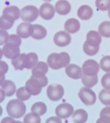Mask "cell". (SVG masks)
Instances as JSON below:
<instances>
[{
  "instance_id": "obj_2",
  "label": "cell",
  "mask_w": 110,
  "mask_h": 123,
  "mask_svg": "<svg viewBox=\"0 0 110 123\" xmlns=\"http://www.w3.org/2000/svg\"><path fill=\"white\" fill-rule=\"evenodd\" d=\"M70 56L67 52L59 53H52L47 58V63L49 66L54 70H59L62 68L67 67L69 65Z\"/></svg>"
},
{
  "instance_id": "obj_34",
  "label": "cell",
  "mask_w": 110,
  "mask_h": 123,
  "mask_svg": "<svg viewBox=\"0 0 110 123\" xmlns=\"http://www.w3.org/2000/svg\"><path fill=\"white\" fill-rule=\"evenodd\" d=\"M101 83L105 89H110V73H107L102 76Z\"/></svg>"
},
{
  "instance_id": "obj_31",
  "label": "cell",
  "mask_w": 110,
  "mask_h": 123,
  "mask_svg": "<svg viewBox=\"0 0 110 123\" xmlns=\"http://www.w3.org/2000/svg\"><path fill=\"white\" fill-rule=\"evenodd\" d=\"M24 123H41L40 116L32 112L28 113L24 118Z\"/></svg>"
},
{
  "instance_id": "obj_32",
  "label": "cell",
  "mask_w": 110,
  "mask_h": 123,
  "mask_svg": "<svg viewBox=\"0 0 110 123\" xmlns=\"http://www.w3.org/2000/svg\"><path fill=\"white\" fill-rule=\"evenodd\" d=\"M100 67L104 71L110 73V55H106L101 59Z\"/></svg>"
},
{
  "instance_id": "obj_3",
  "label": "cell",
  "mask_w": 110,
  "mask_h": 123,
  "mask_svg": "<svg viewBox=\"0 0 110 123\" xmlns=\"http://www.w3.org/2000/svg\"><path fill=\"white\" fill-rule=\"evenodd\" d=\"M47 84L48 79L46 76L42 77H35L31 76L26 82L25 88L31 95L37 96L42 92V88L46 86Z\"/></svg>"
},
{
  "instance_id": "obj_5",
  "label": "cell",
  "mask_w": 110,
  "mask_h": 123,
  "mask_svg": "<svg viewBox=\"0 0 110 123\" xmlns=\"http://www.w3.org/2000/svg\"><path fill=\"white\" fill-rule=\"evenodd\" d=\"M78 96L81 101L87 106L93 105L97 100V96L94 92L86 86L80 89Z\"/></svg>"
},
{
  "instance_id": "obj_13",
  "label": "cell",
  "mask_w": 110,
  "mask_h": 123,
  "mask_svg": "<svg viewBox=\"0 0 110 123\" xmlns=\"http://www.w3.org/2000/svg\"><path fill=\"white\" fill-rule=\"evenodd\" d=\"M56 9L49 3H44L42 4L39 8V14L42 18L46 20L52 19L55 14Z\"/></svg>"
},
{
  "instance_id": "obj_42",
  "label": "cell",
  "mask_w": 110,
  "mask_h": 123,
  "mask_svg": "<svg viewBox=\"0 0 110 123\" xmlns=\"http://www.w3.org/2000/svg\"><path fill=\"white\" fill-rule=\"evenodd\" d=\"M108 16H109V17L110 18V8L109 9V11H108Z\"/></svg>"
},
{
  "instance_id": "obj_33",
  "label": "cell",
  "mask_w": 110,
  "mask_h": 123,
  "mask_svg": "<svg viewBox=\"0 0 110 123\" xmlns=\"http://www.w3.org/2000/svg\"><path fill=\"white\" fill-rule=\"evenodd\" d=\"M96 6L101 11H106L110 8V0H96Z\"/></svg>"
},
{
  "instance_id": "obj_26",
  "label": "cell",
  "mask_w": 110,
  "mask_h": 123,
  "mask_svg": "<svg viewBox=\"0 0 110 123\" xmlns=\"http://www.w3.org/2000/svg\"><path fill=\"white\" fill-rule=\"evenodd\" d=\"M26 53H21L17 58L13 59L11 61V64L13 65L15 70L22 71L24 67V58Z\"/></svg>"
},
{
  "instance_id": "obj_24",
  "label": "cell",
  "mask_w": 110,
  "mask_h": 123,
  "mask_svg": "<svg viewBox=\"0 0 110 123\" xmlns=\"http://www.w3.org/2000/svg\"><path fill=\"white\" fill-rule=\"evenodd\" d=\"M14 19L9 16L2 14L0 18V27L1 30H9L14 24Z\"/></svg>"
},
{
  "instance_id": "obj_1",
  "label": "cell",
  "mask_w": 110,
  "mask_h": 123,
  "mask_svg": "<svg viewBox=\"0 0 110 123\" xmlns=\"http://www.w3.org/2000/svg\"><path fill=\"white\" fill-rule=\"evenodd\" d=\"M102 35L95 30H90L87 34V40L83 45L84 52L88 55H94L100 50Z\"/></svg>"
},
{
  "instance_id": "obj_36",
  "label": "cell",
  "mask_w": 110,
  "mask_h": 123,
  "mask_svg": "<svg viewBox=\"0 0 110 123\" xmlns=\"http://www.w3.org/2000/svg\"><path fill=\"white\" fill-rule=\"evenodd\" d=\"M7 42L14 43V44H16V45H17L19 46H20L21 44V37L18 35H14V34H12V35H9V40H8Z\"/></svg>"
},
{
  "instance_id": "obj_25",
  "label": "cell",
  "mask_w": 110,
  "mask_h": 123,
  "mask_svg": "<svg viewBox=\"0 0 110 123\" xmlns=\"http://www.w3.org/2000/svg\"><path fill=\"white\" fill-rule=\"evenodd\" d=\"M82 81L83 84L87 88H92L95 86L98 82V76H87L83 74L82 77Z\"/></svg>"
},
{
  "instance_id": "obj_22",
  "label": "cell",
  "mask_w": 110,
  "mask_h": 123,
  "mask_svg": "<svg viewBox=\"0 0 110 123\" xmlns=\"http://www.w3.org/2000/svg\"><path fill=\"white\" fill-rule=\"evenodd\" d=\"M88 119L87 112L83 109H79L74 112L72 120L74 123H85Z\"/></svg>"
},
{
  "instance_id": "obj_27",
  "label": "cell",
  "mask_w": 110,
  "mask_h": 123,
  "mask_svg": "<svg viewBox=\"0 0 110 123\" xmlns=\"http://www.w3.org/2000/svg\"><path fill=\"white\" fill-rule=\"evenodd\" d=\"M31 110L32 112L37 113L39 116H42V115H44L47 112V108L46 105L44 102H38L34 103L32 105V107L31 108Z\"/></svg>"
},
{
  "instance_id": "obj_17",
  "label": "cell",
  "mask_w": 110,
  "mask_h": 123,
  "mask_svg": "<svg viewBox=\"0 0 110 123\" xmlns=\"http://www.w3.org/2000/svg\"><path fill=\"white\" fill-rule=\"evenodd\" d=\"M64 30L68 33H75L80 30V23L78 19L75 18H70L67 19L64 24Z\"/></svg>"
},
{
  "instance_id": "obj_39",
  "label": "cell",
  "mask_w": 110,
  "mask_h": 123,
  "mask_svg": "<svg viewBox=\"0 0 110 123\" xmlns=\"http://www.w3.org/2000/svg\"><path fill=\"white\" fill-rule=\"evenodd\" d=\"M45 123H62V122L61 120V118L58 117H51L46 120Z\"/></svg>"
},
{
  "instance_id": "obj_20",
  "label": "cell",
  "mask_w": 110,
  "mask_h": 123,
  "mask_svg": "<svg viewBox=\"0 0 110 123\" xmlns=\"http://www.w3.org/2000/svg\"><path fill=\"white\" fill-rule=\"evenodd\" d=\"M1 89L4 91L6 97H11L16 92V85L11 80H5L1 84Z\"/></svg>"
},
{
  "instance_id": "obj_6",
  "label": "cell",
  "mask_w": 110,
  "mask_h": 123,
  "mask_svg": "<svg viewBox=\"0 0 110 123\" xmlns=\"http://www.w3.org/2000/svg\"><path fill=\"white\" fill-rule=\"evenodd\" d=\"M39 14V10L33 6L28 5L22 8L21 10V18L23 21L27 22H32L37 19Z\"/></svg>"
},
{
  "instance_id": "obj_8",
  "label": "cell",
  "mask_w": 110,
  "mask_h": 123,
  "mask_svg": "<svg viewBox=\"0 0 110 123\" xmlns=\"http://www.w3.org/2000/svg\"><path fill=\"white\" fill-rule=\"evenodd\" d=\"M2 53L6 58L13 60L20 55L19 46L14 43L7 42L2 48Z\"/></svg>"
},
{
  "instance_id": "obj_21",
  "label": "cell",
  "mask_w": 110,
  "mask_h": 123,
  "mask_svg": "<svg viewBox=\"0 0 110 123\" xmlns=\"http://www.w3.org/2000/svg\"><path fill=\"white\" fill-rule=\"evenodd\" d=\"M33 26H34V30L31 35L32 38L35 40H42L47 36V31L44 27L38 24H34Z\"/></svg>"
},
{
  "instance_id": "obj_29",
  "label": "cell",
  "mask_w": 110,
  "mask_h": 123,
  "mask_svg": "<svg viewBox=\"0 0 110 123\" xmlns=\"http://www.w3.org/2000/svg\"><path fill=\"white\" fill-rule=\"evenodd\" d=\"M99 99L103 105L110 106V89H102L99 94Z\"/></svg>"
},
{
  "instance_id": "obj_18",
  "label": "cell",
  "mask_w": 110,
  "mask_h": 123,
  "mask_svg": "<svg viewBox=\"0 0 110 123\" xmlns=\"http://www.w3.org/2000/svg\"><path fill=\"white\" fill-rule=\"evenodd\" d=\"M77 15L83 20L89 19L93 15V9L89 5H82L77 10Z\"/></svg>"
},
{
  "instance_id": "obj_38",
  "label": "cell",
  "mask_w": 110,
  "mask_h": 123,
  "mask_svg": "<svg viewBox=\"0 0 110 123\" xmlns=\"http://www.w3.org/2000/svg\"><path fill=\"white\" fill-rule=\"evenodd\" d=\"M1 123H23L21 121H16L14 119L11 117H6L1 120Z\"/></svg>"
},
{
  "instance_id": "obj_15",
  "label": "cell",
  "mask_w": 110,
  "mask_h": 123,
  "mask_svg": "<svg viewBox=\"0 0 110 123\" xmlns=\"http://www.w3.org/2000/svg\"><path fill=\"white\" fill-rule=\"evenodd\" d=\"M72 9L70 3L67 0H59L55 4L56 12L60 15L68 14Z\"/></svg>"
},
{
  "instance_id": "obj_12",
  "label": "cell",
  "mask_w": 110,
  "mask_h": 123,
  "mask_svg": "<svg viewBox=\"0 0 110 123\" xmlns=\"http://www.w3.org/2000/svg\"><path fill=\"white\" fill-rule=\"evenodd\" d=\"M34 30V26L27 22L20 23L16 27V35L21 38H27L31 36Z\"/></svg>"
},
{
  "instance_id": "obj_4",
  "label": "cell",
  "mask_w": 110,
  "mask_h": 123,
  "mask_svg": "<svg viewBox=\"0 0 110 123\" xmlns=\"http://www.w3.org/2000/svg\"><path fill=\"white\" fill-rule=\"evenodd\" d=\"M8 115L13 118H21L25 114L26 107L23 101L19 99H11L6 105Z\"/></svg>"
},
{
  "instance_id": "obj_35",
  "label": "cell",
  "mask_w": 110,
  "mask_h": 123,
  "mask_svg": "<svg viewBox=\"0 0 110 123\" xmlns=\"http://www.w3.org/2000/svg\"><path fill=\"white\" fill-rule=\"evenodd\" d=\"M0 32H1V35H0V45H4L7 43V41L9 40V33L4 30H1Z\"/></svg>"
},
{
  "instance_id": "obj_28",
  "label": "cell",
  "mask_w": 110,
  "mask_h": 123,
  "mask_svg": "<svg viewBox=\"0 0 110 123\" xmlns=\"http://www.w3.org/2000/svg\"><path fill=\"white\" fill-rule=\"evenodd\" d=\"M98 30L100 35L105 37H110V22H102L98 27Z\"/></svg>"
},
{
  "instance_id": "obj_40",
  "label": "cell",
  "mask_w": 110,
  "mask_h": 123,
  "mask_svg": "<svg viewBox=\"0 0 110 123\" xmlns=\"http://www.w3.org/2000/svg\"><path fill=\"white\" fill-rule=\"evenodd\" d=\"M100 116H106L110 118V107H105L100 112Z\"/></svg>"
},
{
  "instance_id": "obj_30",
  "label": "cell",
  "mask_w": 110,
  "mask_h": 123,
  "mask_svg": "<svg viewBox=\"0 0 110 123\" xmlns=\"http://www.w3.org/2000/svg\"><path fill=\"white\" fill-rule=\"evenodd\" d=\"M16 96L18 99L21 101H26L31 97V94L26 91L25 86L24 87H20L19 89H17L16 92Z\"/></svg>"
},
{
  "instance_id": "obj_7",
  "label": "cell",
  "mask_w": 110,
  "mask_h": 123,
  "mask_svg": "<svg viewBox=\"0 0 110 123\" xmlns=\"http://www.w3.org/2000/svg\"><path fill=\"white\" fill-rule=\"evenodd\" d=\"M64 94V88L62 85L59 84H51L48 86L47 89V94L48 98L53 102L60 100Z\"/></svg>"
},
{
  "instance_id": "obj_19",
  "label": "cell",
  "mask_w": 110,
  "mask_h": 123,
  "mask_svg": "<svg viewBox=\"0 0 110 123\" xmlns=\"http://www.w3.org/2000/svg\"><path fill=\"white\" fill-rule=\"evenodd\" d=\"M38 63V55L35 53H29L26 54L24 58V67L27 69L33 68Z\"/></svg>"
},
{
  "instance_id": "obj_23",
  "label": "cell",
  "mask_w": 110,
  "mask_h": 123,
  "mask_svg": "<svg viewBox=\"0 0 110 123\" xmlns=\"http://www.w3.org/2000/svg\"><path fill=\"white\" fill-rule=\"evenodd\" d=\"M2 14L9 16L14 20H17L21 16V11L16 6H9L4 9Z\"/></svg>"
},
{
  "instance_id": "obj_10",
  "label": "cell",
  "mask_w": 110,
  "mask_h": 123,
  "mask_svg": "<svg viewBox=\"0 0 110 123\" xmlns=\"http://www.w3.org/2000/svg\"><path fill=\"white\" fill-rule=\"evenodd\" d=\"M56 115L61 119H67L74 113V107L69 103H62L55 110Z\"/></svg>"
},
{
  "instance_id": "obj_11",
  "label": "cell",
  "mask_w": 110,
  "mask_h": 123,
  "mask_svg": "<svg viewBox=\"0 0 110 123\" xmlns=\"http://www.w3.org/2000/svg\"><path fill=\"white\" fill-rule=\"evenodd\" d=\"M72 40L70 35L67 32L59 31L57 32L54 37V42L55 45L59 47H65L67 46Z\"/></svg>"
},
{
  "instance_id": "obj_37",
  "label": "cell",
  "mask_w": 110,
  "mask_h": 123,
  "mask_svg": "<svg viewBox=\"0 0 110 123\" xmlns=\"http://www.w3.org/2000/svg\"><path fill=\"white\" fill-rule=\"evenodd\" d=\"M8 65L4 62V61H1V75H2V80H1V84L4 82L3 80H4V74H6L7 71H8Z\"/></svg>"
},
{
  "instance_id": "obj_9",
  "label": "cell",
  "mask_w": 110,
  "mask_h": 123,
  "mask_svg": "<svg viewBox=\"0 0 110 123\" xmlns=\"http://www.w3.org/2000/svg\"><path fill=\"white\" fill-rule=\"evenodd\" d=\"M100 65L95 61L92 59L87 60L84 62L82 65L83 74L87 76H95L97 75L100 71Z\"/></svg>"
},
{
  "instance_id": "obj_43",
  "label": "cell",
  "mask_w": 110,
  "mask_h": 123,
  "mask_svg": "<svg viewBox=\"0 0 110 123\" xmlns=\"http://www.w3.org/2000/svg\"><path fill=\"white\" fill-rule=\"evenodd\" d=\"M43 1H46V2H49V1H51L52 0H43Z\"/></svg>"
},
{
  "instance_id": "obj_16",
  "label": "cell",
  "mask_w": 110,
  "mask_h": 123,
  "mask_svg": "<svg viewBox=\"0 0 110 123\" xmlns=\"http://www.w3.org/2000/svg\"><path fill=\"white\" fill-rule=\"evenodd\" d=\"M49 65L44 61H39L37 64L32 68L31 73L32 76L35 77H42L46 75L48 72Z\"/></svg>"
},
{
  "instance_id": "obj_41",
  "label": "cell",
  "mask_w": 110,
  "mask_h": 123,
  "mask_svg": "<svg viewBox=\"0 0 110 123\" xmlns=\"http://www.w3.org/2000/svg\"><path fill=\"white\" fill-rule=\"evenodd\" d=\"M96 123H110V118L106 116H100Z\"/></svg>"
},
{
  "instance_id": "obj_14",
  "label": "cell",
  "mask_w": 110,
  "mask_h": 123,
  "mask_svg": "<svg viewBox=\"0 0 110 123\" xmlns=\"http://www.w3.org/2000/svg\"><path fill=\"white\" fill-rule=\"evenodd\" d=\"M67 75L73 79H79L83 76V70L80 66L76 64H69L65 68Z\"/></svg>"
}]
</instances>
